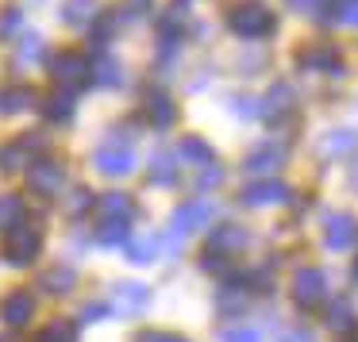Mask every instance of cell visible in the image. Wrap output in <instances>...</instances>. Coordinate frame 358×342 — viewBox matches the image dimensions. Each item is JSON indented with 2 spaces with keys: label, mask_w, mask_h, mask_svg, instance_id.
Returning <instances> with one entry per match:
<instances>
[{
  "label": "cell",
  "mask_w": 358,
  "mask_h": 342,
  "mask_svg": "<svg viewBox=\"0 0 358 342\" xmlns=\"http://www.w3.org/2000/svg\"><path fill=\"white\" fill-rule=\"evenodd\" d=\"M355 277H358V262H355Z\"/></svg>",
  "instance_id": "cell-50"
},
{
  "label": "cell",
  "mask_w": 358,
  "mask_h": 342,
  "mask_svg": "<svg viewBox=\"0 0 358 342\" xmlns=\"http://www.w3.org/2000/svg\"><path fill=\"white\" fill-rule=\"evenodd\" d=\"M20 27H24V8H16V4L0 8V39H12V35H20Z\"/></svg>",
  "instance_id": "cell-34"
},
{
  "label": "cell",
  "mask_w": 358,
  "mask_h": 342,
  "mask_svg": "<svg viewBox=\"0 0 358 342\" xmlns=\"http://www.w3.org/2000/svg\"><path fill=\"white\" fill-rule=\"evenodd\" d=\"M47 334L55 342H78V323H73V319H50Z\"/></svg>",
  "instance_id": "cell-35"
},
{
  "label": "cell",
  "mask_w": 358,
  "mask_h": 342,
  "mask_svg": "<svg viewBox=\"0 0 358 342\" xmlns=\"http://www.w3.org/2000/svg\"><path fill=\"white\" fill-rule=\"evenodd\" d=\"M35 288H39V292H47V296H66V292H73V288H78V269H73L70 262H55L50 269L39 273Z\"/></svg>",
  "instance_id": "cell-13"
},
{
  "label": "cell",
  "mask_w": 358,
  "mask_h": 342,
  "mask_svg": "<svg viewBox=\"0 0 358 342\" xmlns=\"http://www.w3.org/2000/svg\"><path fill=\"white\" fill-rule=\"evenodd\" d=\"M281 342H316V339H312V334L304 331V327H296V331H289V334H285V339H281Z\"/></svg>",
  "instance_id": "cell-46"
},
{
  "label": "cell",
  "mask_w": 358,
  "mask_h": 342,
  "mask_svg": "<svg viewBox=\"0 0 358 342\" xmlns=\"http://www.w3.org/2000/svg\"><path fill=\"white\" fill-rule=\"evenodd\" d=\"M231 116L255 119L258 116V101H255V96H231Z\"/></svg>",
  "instance_id": "cell-37"
},
{
  "label": "cell",
  "mask_w": 358,
  "mask_h": 342,
  "mask_svg": "<svg viewBox=\"0 0 358 342\" xmlns=\"http://www.w3.org/2000/svg\"><path fill=\"white\" fill-rule=\"evenodd\" d=\"M43 242H47V235H43L39 223H16L12 231H4V262L8 265H31L35 258L43 254Z\"/></svg>",
  "instance_id": "cell-2"
},
{
  "label": "cell",
  "mask_w": 358,
  "mask_h": 342,
  "mask_svg": "<svg viewBox=\"0 0 358 342\" xmlns=\"http://www.w3.org/2000/svg\"><path fill=\"white\" fill-rule=\"evenodd\" d=\"M224 342H262V339H258L255 327H231V331H224Z\"/></svg>",
  "instance_id": "cell-40"
},
{
  "label": "cell",
  "mask_w": 358,
  "mask_h": 342,
  "mask_svg": "<svg viewBox=\"0 0 358 342\" xmlns=\"http://www.w3.org/2000/svg\"><path fill=\"white\" fill-rule=\"evenodd\" d=\"M93 165L104 177H127V173H135V154H131V147H112V142H104L93 154Z\"/></svg>",
  "instance_id": "cell-9"
},
{
  "label": "cell",
  "mask_w": 358,
  "mask_h": 342,
  "mask_svg": "<svg viewBox=\"0 0 358 342\" xmlns=\"http://www.w3.org/2000/svg\"><path fill=\"white\" fill-rule=\"evenodd\" d=\"M93 85L120 89V85H124V66H120L112 54H96L93 58Z\"/></svg>",
  "instance_id": "cell-23"
},
{
  "label": "cell",
  "mask_w": 358,
  "mask_h": 342,
  "mask_svg": "<svg viewBox=\"0 0 358 342\" xmlns=\"http://www.w3.org/2000/svg\"><path fill=\"white\" fill-rule=\"evenodd\" d=\"M350 150H358L355 131H327L324 139H320V158H343V154H350Z\"/></svg>",
  "instance_id": "cell-25"
},
{
  "label": "cell",
  "mask_w": 358,
  "mask_h": 342,
  "mask_svg": "<svg viewBox=\"0 0 358 342\" xmlns=\"http://www.w3.org/2000/svg\"><path fill=\"white\" fill-rule=\"evenodd\" d=\"M20 147H24L27 154H39V158H43V150L50 147V139H47L43 131H27V135H20Z\"/></svg>",
  "instance_id": "cell-36"
},
{
  "label": "cell",
  "mask_w": 358,
  "mask_h": 342,
  "mask_svg": "<svg viewBox=\"0 0 358 342\" xmlns=\"http://www.w3.org/2000/svg\"><path fill=\"white\" fill-rule=\"evenodd\" d=\"M147 181H150V185H158V188H170L173 181H178V165H173V158L170 154H155V158H150Z\"/></svg>",
  "instance_id": "cell-30"
},
{
  "label": "cell",
  "mask_w": 358,
  "mask_h": 342,
  "mask_svg": "<svg viewBox=\"0 0 358 342\" xmlns=\"http://www.w3.org/2000/svg\"><path fill=\"white\" fill-rule=\"evenodd\" d=\"M178 162L181 165H201V170H208V165H216V150H212V142H204L201 135H181Z\"/></svg>",
  "instance_id": "cell-18"
},
{
  "label": "cell",
  "mask_w": 358,
  "mask_h": 342,
  "mask_svg": "<svg viewBox=\"0 0 358 342\" xmlns=\"http://www.w3.org/2000/svg\"><path fill=\"white\" fill-rule=\"evenodd\" d=\"M327 327H331L335 334H350V331H358V315H355V308H350V300H335V304H327Z\"/></svg>",
  "instance_id": "cell-24"
},
{
  "label": "cell",
  "mask_w": 358,
  "mask_h": 342,
  "mask_svg": "<svg viewBox=\"0 0 358 342\" xmlns=\"http://www.w3.org/2000/svg\"><path fill=\"white\" fill-rule=\"evenodd\" d=\"M224 185V170L220 165H208V170H201V177H196V188H216Z\"/></svg>",
  "instance_id": "cell-39"
},
{
  "label": "cell",
  "mask_w": 358,
  "mask_h": 342,
  "mask_svg": "<svg viewBox=\"0 0 358 342\" xmlns=\"http://www.w3.org/2000/svg\"><path fill=\"white\" fill-rule=\"evenodd\" d=\"M281 165H285V147H273V142H262V147H255L243 158V170L247 173H273Z\"/></svg>",
  "instance_id": "cell-19"
},
{
  "label": "cell",
  "mask_w": 358,
  "mask_h": 342,
  "mask_svg": "<svg viewBox=\"0 0 358 342\" xmlns=\"http://www.w3.org/2000/svg\"><path fill=\"white\" fill-rule=\"evenodd\" d=\"M247 242H250V235H247V227H239V223H220V227H212V235H208L212 254H239Z\"/></svg>",
  "instance_id": "cell-16"
},
{
  "label": "cell",
  "mask_w": 358,
  "mask_h": 342,
  "mask_svg": "<svg viewBox=\"0 0 358 342\" xmlns=\"http://www.w3.org/2000/svg\"><path fill=\"white\" fill-rule=\"evenodd\" d=\"M35 342H55V339H50L47 331H39V334H35Z\"/></svg>",
  "instance_id": "cell-48"
},
{
  "label": "cell",
  "mask_w": 358,
  "mask_h": 342,
  "mask_svg": "<svg viewBox=\"0 0 358 342\" xmlns=\"http://www.w3.org/2000/svg\"><path fill=\"white\" fill-rule=\"evenodd\" d=\"M143 112H147L155 131H170V127L178 124V104H173V96L162 93V89H150V93L143 96Z\"/></svg>",
  "instance_id": "cell-11"
},
{
  "label": "cell",
  "mask_w": 358,
  "mask_h": 342,
  "mask_svg": "<svg viewBox=\"0 0 358 342\" xmlns=\"http://www.w3.org/2000/svg\"><path fill=\"white\" fill-rule=\"evenodd\" d=\"M243 308H247V296H243V288H235V285H224L216 292V311L224 319H235V315H243Z\"/></svg>",
  "instance_id": "cell-27"
},
{
  "label": "cell",
  "mask_w": 358,
  "mask_h": 342,
  "mask_svg": "<svg viewBox=\"0 0 358 342\" xmlns=\"http://www.w3.org/2000/svg\"><path fill=\"white\" fill-rule=\"evenodd\" d=\"M101 315H108L104 304H85V308H81V319H101Z\"/></svg>",
  "instance_id": "cell-45"
},
{
  "label": "cell",
  "mask_w": 358,
  "mask_h": 342,
  "mask_svg": "<svg viewBox=\"0 0 358 342\" xmlns=\"http://www.w3.org/2000/svg\"><path fill=\"white\" fill-rule=\"evenodd\" d=\"M35 101H39V93H35L31 85H8V89H0V116H20V112L35 108Z\"/></svg>",
  "instance_id": "cell-21"
},
{
  "label": "cell",
  "mask_w": 358,
  "mask_h": 342,
  "mask_svg": "<svg viewBox=\"0 0 358 342\" xmlns=\"http://www.w3.org/2000/svg\"><path fill=\"white\" fill-rule=\"evenodd\" d=\"M335 20L347 27H358V0H339L335 4Z\"/></svg>",
  "instance_id": "cell-38"
},
{
  "label": "cell",
  "mask_w": 358,
  "mask_h": 342,
  "mask_svg": "<svg viewBox=\"0 0 358 342\" xmlns=\"http://www.w3.org/2000/svg\"><path fill=\"white\" fill-rule=\"evenodd\" d=\"M227 27H231L235 39H247V43H258V39H270L278 31V16H273L266 4L258 0H243L227 12Z\"/></svg>",
  "instance_id": "cell-1"
},
{
  "label": "cell",
  "mask_w": 358,
  "mask_h": 342,
  "mask_svg": "<svg viewBox=\"0 0 358 342\" xmlns=\"http://www.w3.org/2000/svg\"><path fill=\"white\" fill-rule=\"evenodd\" d=\"M150 12V0H124V16L127 20H139Z\"/></svg>",
  "instance_id": "cell-43"
},
{
  "label": "cell",
  "mask_w": 358,
  "mask_h": 342,
  "mask_svg": "<svg viewBox=\"0 0 358 342\" xmlns=\"http://www.w3.org/2000/svg\"><path fill=\"white\" fill-rule=\"evenodd\" d=\"M112 300H116V311L120 315H143L150 308V288L139 285V281H120L112 288Z\"/></svg>",
  "instance_id": "cell-12"
},
{
  "label": "cell",
  "mask_w": 358,
  "mask_h": 342,
  "mask_svg": "<svg viewBox=\"0 0 358 342\" xmlns=\"http://www.w3.org/2000/svg\"><path fill=\"white\" fill-rule=\"evenodd\" d=\"M358 239V219L347 211H331L324 219V246L327 250H350Z\"/></svg>",
  "instance_id": "cell-10"
},
{
  "label": "cell",
  "mask_w": 358,
  "mask_h": 342,
  "mask_svg": "<svg viewBox=\"0 0 358 342\" xmlns=\"http://www.w3.org/2000/svg\"><path fill=\"white\" fill-rule=\"evenodd\" d=\"M139 342H189V339H181V334H173V331H143Z\"/></svg>",
  "instance_id": "cell-42"
},
{
  "label": "cell",
  "mask_w": 358,
  "mask_h": 342,
  "mask_svg": "<svg viewBox=\"0 0 358 342\" xmlns=\"http://www.w3.org/2000/svg\"><path fill=\"white\" fill-rule=\"evenodd\" d=\"M201 269H204V273H227V262H224V254H212V250H208V254L201 258Z\"/></svg>",
  "instance_id": "cell-41"
},
{
  "label": "cell",
  "mask_w": 358,
  "mask_h": 342,
  "mask_svg": "<svg viewBox=\"0 0 358 342\" xmlns=\"http://www.w3.org/2000/svg\"><path fill=\"white\" fill-rule=\"evenodd\" d=\"M62 185H66V165L58 162V158L43 154V158H35V162L27 165V193L50 200V196L62 193Z\"/></svg>",
  "instance_id": "cell-4"
},
{
  "label": "cell",
  "mask_w": 358,
  "mask_h": 342,
  "mask_svg": "<svg viewBox=\"0 0 358 342\" xmlns=\"http://www.w3.org/2000/svg\"><path fill=\"white\" fill-rule=\"evenodd\" d=\"M293 108H296V93L285 85V81H278V85L266 93V104H258V116H266V119H285V116H293Z\"/></svg>",
  "instance_id": "cell-17"
},
{
  "label": "cell",
  "mask_w": 358,
  "mask_h": 342,
  "mask_svg": "<svg viewBox=\"0 0 358 342\" xmlns=\"http://www.w3.org/2000/svg\"><path fill=\"white\" fill-rule=\"evenodd\" d=\"M296 70L304 73H327V77H347V66L339 62V47L335 43H304L293 54Z\"/></svg>",
  "instance_id": "cell-3"
},
{
  "label": "cell",
  "mask_w": 358,
  "mask_h": 342,
  "mask_svg": "<svg viewBox=\"0 0 358 342\" xmlns=\"http://www.w3.org/2000/svg\"><path fill=\"white\" fill-rule=\"evenodd\" d=\"M96 242H101V246H127V242H131V223L104 219V223L96 227Z\"/></svg>",
  "instance_id": "cell-29"
},
{
  "label": "cell",
  "mask_w": 358,
  "mask_h": 342,
  "mask_svg": "<svg viewBox=\"0 0 358 342\" xmlns=\"http://www.w3.org/2000/svg\"><path fill=\"white\" fill-rule=\"evenodd\" d=\"M96 211H101V219H120V223H131V216L139 208H135V200L127 193H104L101 200H96Z\"/></svg>",
  "instance_id": "cell-22"
},
{
  "label": "cell",
  "mask_w": 358,
  "mask_h": 342,
  "mask_svg": "<svg viewBox=\"0 0 358 342\" xmlns=\"http://www.w3.org/2000/svg\"><path fill=\"white\" fill-rule=\"evenodd\" d=\"M62 208H66V216H73V219H78V216H85V211L93 208V188L78 185L70 196H66V204H62Z\"/></svg>",
  "instance_id": "cell-33"
},
{
  "label": "cell",
  "mask_w": 358,
  "mask_h": 342,
  "mask_svg": "<svg viewBox=\"0 0 358 342\" xmlns=\"http://www.w3.org/2000/svg\"><path fill=\"white\" fill-rule=\"evenodd\" d=\"M158 250H162V239H158V235H135V239L127 242V262L150 265L158 258Z\"/></svg>",
  "instance_id": "cell-26"
},
{
  "label": "cell",
  "mask_w": 358,
  "mask_h": 342,
  "mask_svg": "<svg viewBox=\"0 0 358 342\" xmlns=\"http://www.w3.org/2000/svg\"><path fill=\"white\" fill-rule=\"evenodd\" d=\"M24 196L16 193H0V231H12L16 223H24Z\"/></svg>",
  "instance_id": "cell-28"
},
{
  "label": "cell",
  "mask_w": 358,
  "mask_h": 342,
  "mask_svg": "<svg viewBox=\"0 0 358 342\" xmlns=\"http://www.w3.org/2000/svg\"><path fill=\"white\" fill-rule=\"evenodd\" d=\"M50 77L58 81V89H78L93 81V62L81 50H58L50 58Z\"/></svg>",
  "instance_id": "cell-5"
},
{
  "label": "cell",
  "mask_w": 358,
  "mask_h": 342,
  "mask_svg": "<svg viewBox=\"0 0 358 342\" xmlns=\"http://www.w3.org/2000/svg\"><path fill=\"white\" fill-rule=\"evenodd\" d=\"M0 342H20L16 334H0Z\"/></svg>",
  "instance_id": "cell-49"
},
{
  "label": "cell",
  "mask_w": 358,
  "mask_h": 342,
  "mask_svg": "<svg viewBox=\"0 0 358 342\" xmlns=\"http://www.w3.org/2000/svg\"><path fill=\"white\" fill-rule=\"evenodd\" d=\"M350 188H355V193H358V162L350 165Z\"/></svg>",
  "instance_id": "cell-47"
},
{
  "label": "cell",
  "mask_w": 358,
  "mask_h": 342,
  "mask_svg": "<svg viewBox=\"0 0 358 342\" xmlns=\"http://www.w3.org/2000/svg\"><path fill=\"white\" fill-rule=\"evenodd\" d=\"M43 54H47V43H43V35L31 31L16 47V66H35V62H43Z\"/></svg>",
  "instance_id": "cell-31"
},
{
  "label": "cell",
  "mask_w": 358,
  "mask_h": 342,
  "mask_svg": "<svg viewBox=\"0 0 358 342\" xmlns=\"http://www.w3.org/2000/svg\"><path fill=\"white\" fill-rule=\"evenodd\" d=\"M212 216H216V204H212V200H185V204H178V208H173L170 227H173V235H178V239H185L189 231L208 227Z\"/></svg>",
  "instance_id": "cell-8"
},
{
  "label": "cell",
  "mask_w": 358,
  "mask_h": 342,
  "mask_svg": "<svg viewBox=\"0 0 358 342\" xmlns=\"http://www.w3.org/2000/svg\"><path fill=\"white\" fill-rule=\"evenodd\" d=\"M58 20L66 27H93L101 20V0H62L58 4Z\"/></svg>",
  "instance_id": "cell-15"
},
{
  "label": "cell",
  "mask_w": 358,
  "mask_h": 342,
  "mask_svg": "<svg viewBox=\"0 0 358 342\" xmlns=\"http://www.w3.org/2000/svg\"><path fill=\"white\" fill-rule=\"evenodd\" d=\"M293 188L285 181H273V177H262V181H250L247 188L239 193V204L247 208H278V204H289Z\"/></svg>",
  "instance_id": "cell-7"
},
{
  "label": "cell",
  "mask_w": 358,
  "mask_h": 342,
  "mask_svg": "<svg viewBox=\"0 0 358 342\" xmlns=\"http://www.w3.org/2000/svg\"><path fill=\"white\" fill-rule=\"evenodd\" d=\"M112 31H116V16H101V20H96V43H108Z\"/></svg>",
  "instance_id": "cell-44"
},
{
  "label": "cell",
  "mask_w": 358,
  "mask_h": 342,
  "mask_svg": "<svg viewBox=\"0 0 358 342\" xmlns=\"http://www.w3.org/2000/svg\"><path fill=\"white\" fill-rule=\"evenodd\" d=\"M327 300V277L324 269H316V265H301V269L293 273V304L304 311H312L316 304Z\"/></svg>",
  "instance_id": "cell-6"
},
{
  "label": "cell",
  "mask_w": 358,
  "mask_h": 342,
  "mask_svg": "<svg viewBox=\"0 0 358 342\" xmlns=\"http://www.w3.org/2000/svg\"><path fill=\"white\" fill-rule=\"evenodd\" d=\"M35 315V296L27 288H12L4 300H0V319L8 327H27Z\"/></svg>",
  "instance_id": "cell-14"
},
{
  "label": "cell",
  "mask_w": 358,
  "mask_h": 342,
  "mask_svg": "<svg viewBox=\"0 0 358 342\" xmlns=\"http://www.w3.org/2000/svg\"><path fill=\"white\" fill-rule=\"evenodd\" d=\"M31 162H35V158L20 147V139L8 142V147H0V170H4V173H16L20 165H31Z\"/></svg>",
  "instance_id": "cell-32"
},
{
  "label": "cell",
  "mask_w": 358,
  "mask_h": 342,
  "mask_svg": "<svg viewBox=\"0 0 358 342\" xmlns=\"http://www.w3.org/2000/svg\"><path fill=\"white\" fill-rule=\"evenodd\" d=\"M43 116H47L50 124H58V127L70 124V119L78 116V101H73L70 89H55V93L43 101Z\"/></svg>",
  "instance_id": "cell-20"
}]
</instances>
